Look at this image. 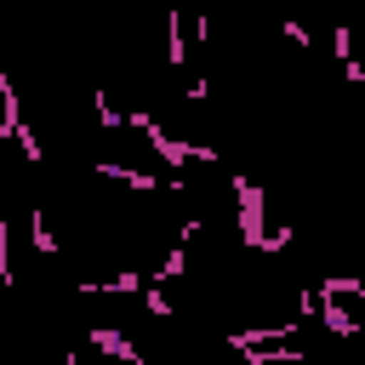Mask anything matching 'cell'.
<instances>
[{"label": "cell", "mask_w": 365, "mask_h": 365, "mask_svg": "<svg viewBox=\"0 0 365 365\" xmlns=\"http://www.w3.org/2000/svg\"><path fill=\"white\" fill-rule=\"evenodd\" d=\"M125 125H131V131H137V137H143V143H148V148H154L165 165H177V171H182L188 160H194V165H217V148H211V143H188V137H171V131H165V125H160L148 108H131V114H125Z\"/></svg>", "instance_id": "6da1fadb"}, {"label": "cell", "mask_w": 365, "mask_h": 365, "mask_svg": "<svg viewBox=\"0 0 365 365\" xmlns=\"http://www.w3.org/2000/svg\"><path fill=\"white\" fill-rule=\"evenodd\" d=\"M228 194L240 200V240L251 245V251H262V205H268V194H262V182H251V177H228Z\"/></svg>", "instance_id": "7a4b0ae2"}, {"label": "cell", "mask_w": 365, "mask_h": 365, "mask_svg": "<svg viewBox=\"0 0 365 365\" xmlns=\"http://www.w3.org/2000/svg\"><path fill=\"white\" fill-rule=\"evenodd\" d=\"M0 131H6V137H17V148H23V160H29V165H40V160H46L40 137L23 125V108H17V86H11V74H0Z\"/></svg>", "instance_id": "3957f363"}, {"label": "cell", "mask_w": 365, "mask_h": 365, "mask_svg": "<svg viewBox=\"0 0 365 365\" xmlns=\"http://www.w3.org/2000/svg\"><path fill=\"white\" fill-rule=\"evenodd\" d=\"M297 325H302V319H274V325H240V331H228V348H234V354H251V348H274V342H291V336H297Z\"/></svg>", "instance_id": "277c9868"}, {"label": "cell", "mask_w": 365, "mask_h": 365, "mask_svg": "<svg viewBox=\"0 0 365 365\" xmlns=\"http://www.w3.org/2000/svg\"><path fill=\"white\" fill-rule=\"evenodd\" d=\"M143 291V274L137 268H125V274H91V279H80V297H137Z\"/></svg>", "instance_id": "5b68a950"}, {"label": "cell", "mask_w": 365, "mask_h": 365, "mask_svg": "<svg viewBox=\"0 0 365 365\" xmlns=\"http://www.w3.org/2000/svg\"><path fill=\"white\" fill-rule=\"evenodd\" d=\"M91 348H97V354H108V359H125V365H148V359L137 354V342H131V336H120L114 325H91Z\"/></svg>", "instance_id": "8992f818"}, {"label": "cell", "mask_w": 365, "mask_h": 365, "mask_svg": "<svg viewBox=\"0 0 365 365\" xmlns=\"http://www.w3.org/2000/svg\"><path fill=\"white\" fill-rule=\"evenodd\" d=\"M97 177H114V182H125L131 194H154V188H165V177H154V171H143V165H114V160H103Z\"/></svg>", "instance_id": "52a82bcc"}, {"label": "cell", "mask_w": 365, "mask_h": 365, "mask_svg": "<svg viewBox=\"0 0 365 365\" xmlns=\"http://www.w3.org/2000/svg\"><path fill=\"white\" fill-rule=\"evenodd\" d=\"M319 325H325L331 336H359V319H354L342 302H331V297H319Z\"/></svg>", "instance_id": "ba28073f"}, {"label": "cell", "mask_w": 365, "mask_h": 365, "mask_svg": "<svg viewBox=\"0 0 365 365\" xmlns=\"http://www.w3.org/2000/svg\"><path fill=\"white\" fill-rule=\"evenodd\" d=\"M319 297H354V302H365V279H354V274H319V285H314Z\"/></svg>", "instance_id": "9c48e42d"}, {"label": "cell", "mask_w": 365, "mask_h": 365, "mask_svg": "<svg viewBox=\"0 0 365 365\" xmlns=\"http://www.w3.org/2000/svg\"><path fill=\"white\" fill-rule=\"evenodd\" d=\"M29 228H34V251H40V257H57V251H63V245H57V234H51V222H46V205H34V211H29Z\"/></svg>", "instance_id": "30bf717a"}, {"label": "cell", "mask_w": 365, "mask_h": 365, "mask_svg": "<svg viewBox=\"0 0 365 365\" xmlns=\"http://www.w3.org/2000/svg\"><path fill=\"white\" fill-rule=\"evenodd\" d=\"M245 365H302L308 354L302 348H251V354H240Z\"/></svg>", "instance_id": "8fae6325"}, {"label": "cell", "mask_w": 365, "mask_h": 365, "mask_svg": "<svg viewBox=\"0 0 365 365\" xmlns=\"http://www.w3.org/2000/svg\"><path fill=\"white\" fill-rule=\"evenodd\" d=\"M331 57L342 63V74H348V68H359V57H354V29H348V23H336V29H331Z\"/></svg>", "instance_id": "7c38bea8"}, {"label": "cell", "mask_w": 365, "mask_h": 365, "mask_svg": "<svg viewBox=\"0 0 365 365\" xmlns=\"http://www.w3.org/2000/svg\"><path fill=\"white\" fill-rule=\"evenodd\" d=\"M165 40H171V46H165V63H171V68H182V57H188V46H182V11H171V17H165Z\"/></svg>", "instance_id": "4fadbf2b"}, {"label": "cell", "mask_w": 365, "mask_h": 365, "mask_svg": "<svg viewBox=\"0 0 365 365\" xmlns=\"http://www.w3.org/2000/svg\"><path fill=\"white\" fill-rule=\"evenodd\" d=\"M91 108H97V125H103V131H120V125H125V114L108 103V91H91Z\"/></svg>", "instance_id": "5bb4252c"}, {"label": "cell", "mask_w": 365, "mask_h": 365, "mask_svg": "<svg viewBox=\"0 0 365 365\" xmlns=\"http://www.w3.org/2000/svg\"><path fill=\"white\" fill-rule=\"evenodd\" d=\"M143 308H148L154 319H171V297H165L160 285H148V291H143Z\"/></svg>", "instance_id": "9a60e30c"}, {"label": "cell", "mask_w": 365, "mask_h": 365, "mask_svg": "<svg viewBox=\"0 0 365 365\" xmlns=\"http://www.w3.org/2000/svg\"><path fill=\"white\" fill-rule=\"evenodd\" d=\"M0 285H11V228L0 222Z\"/></svg>", "instance_id": "2e32d148"}, {"label": "cell", "mask_w": 365, "mask_h": 365, "mask_svg": "<svg viewBox=\"0 0 365 365\" xmlns=\"http://www.w3.org/2000/svg\"><path fill=\"white\" fill-rule=\"evenodd\" d=\"M279 29H285V40H297V46H314V34H308V29H302V23H297V17H285V23H279Z\"/></svg>", "instance_id": "e0dca14e"}, {"label": "cell", "mask_w": 365, "mask_h": 365, "mask_svg": "<svg viewBox=\"0 0 365 365\" xmlns=\"http://www.w3.org/2000/svg\"><path fill=\"white\" fill-rule=\"evenodd\" d=\"M291 240H297V234H291V228H274V234H268V240H262V251H285V245H291Z\"/></svg>", "instance_id": "ac0fdd59"}, {"label": "cell", "mask_w": 365, "mask_h": 365, "mask_svg": "<svg viewBox=\"0 0 365 365\" xmlns=\"http://www.w3.org/2000/svg\"><path fill=\"white\" fill-rule=\"evenodd\" d=\"M205 97H211V86H205V74H194L188 80V103H205Z\"/></svg>", "instance_id": "d6986e66"}, {"label": "cell", "mask_w": 365, "mask_h": 365, "mask_svg": "<svg viewBox=\"0 0 365 365\" xmlns=\"http://www.w3.org/2000/svg\"><path fill=\"white\" fill-rule=\"evenodd\" d=\"M63 365H86V359H80V354H63Z\"/></svg>", "instance_id": "ffe728a7"}]
</instances>
